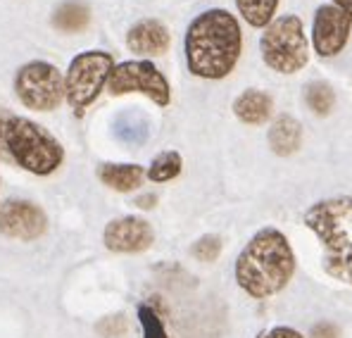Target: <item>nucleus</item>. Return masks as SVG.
I'll list each match as a JSON object with an SVG mask.
<instances>
[{"label":"nucleus","instance_id":"9b49d317","mask_svg":"<svg viewBox=\"0 0 352 338\" xmlns=\"http://www.w3.org/2000/svg\"><path fill=\"white\" fill-rule=\"evenodd\" d=\"M155 241V231L143 217H117V220L107 222L105 231H102V243L110 253L119 255H136L146 253Z\"/></svg>","mask_w":352,"mask_h":338},{"label":"nucleus","instance_id":"aec40b11","mask_svg":"<svg viewBox=\"0 0 352 338\" xmlns=\"http://www.w3.org/2000/svg\"><path fill=\"white\" fill-rule=\"evenodd\" d=\"M190 255H193L195 260H203V262H214L221 255V238L214 236V233L200 236L198 241L190 246Z\"/></svg>","mask_w":352,"mask_h":338},{"label":"nucleus","instance_id":"5701e85b","mask_svg":"<svg viewBox=\"0 0 352 338\" xmlns=\"http://www.w3.org/2000/svg\"><path fill=\"white\" fill-rule=\"evenodd\" d=\"M312 338H338V329L329 321H322L312 329Z\"/></svg>","mask_w":352,"mask_h":338},{"label":"nucleus","instance_id":"f03ea898","mask_svg":"<svg viewBox=\"0 0 352 338\" xmlns=\"http://www.w3.org/2000/svg\"><path fill=\"white\" fill-rule=\"evenodd\" d=\"M236 282L250 298L267 300L281 293L295 274V253L286 233L262 229L236 260Z\"/></svg>","mask_w":352,"mask_h":338},{"label":"nucleus","instance_id":"20e7f679","mask_svg":"<svg viewBox=\"0 0 352 338\" xmlns=\"http://www.w3.org/2000/svg\"><path fill=\"white\" fill-rule=\"evenodd\" d=\"M3 141L14 162L36 176L53 174L65 160L58 138L29 117H10L3 124Z\"/></svg>","mask_w":352,"mask_h":338},{"label":"nucleus","instance_id":"393cba45","mask_svg":"<svg viewBox=\"0 0 352 338\" xmlns=\"http://www.w3.org/2000/svg\"><path fill=\"white\" fill-rule=\"evenodd\" d=\"M331 5H338V8L352 10V0H331Z\"/></svg>","mask_w":352,"mask_h":338},{"label":"nucleus","instance_id":"39448f33","mask_svg":"<svg viewBox=\"0 0 352 338\" xmlns=\"http://www.w3.org/2000/svg\"><path fill=\"white\" fill-rule=\"evenodd\" d=\"M262 60L278 74H295L307 65L309 48L305 39L302 19L295 14L278 17L264 29L260 41Z\"/></svg>","mask_w":352,"mask_h":338},{"label":"nucleus","instance_id":"423d86ee","mask_svg":"<svg viewBox=\"0 0 352 338\" xmlns=\"http://www.w3.org/2000/svg\"><path fill=\"white\" fill-rule=\"evenodd\" d=\"M115 70V57L105 50H86L69 62L65 74V98L76 114H81L107 88Z\"/></svg>","mask_w":352,"mask_h":338},{"label":"nucleus","instance_id":"ddd939ff","mask_svg":"<svg viewBox=\"0 0 352 338\" xmlns=\"http://www.w3.org/2000/svg\"><path fill=\"white\" fill-rule=\"evenodd\" d=\"M272 110H274L272 96L260 91V88H248V91H243L234 101L236 117L241 119L243 124H250V127H257V124L267 122V119L272 117Z\"/></svg>","mask_w":352,"mask_h":338},{"label":"nucleus","instance_id":"dca6fc26","mask_svg":"<svg viewBox=\"0 0 352 338\" xmlns=\"http://www.w3.org/2000/svg\"><path fill=\"white\" fill-rule=\"evenodd\" d=\"M91 24V10L79 0H67L53 12V27L65 34H79Z\"/></svg>","mask_w":352,"mask_h":338},{"label":"nucleus","instance_id":"f257e3e1","mask_svg":"<svg viewBox=\"0 0 352 338\" xmlns=\"http://www.w3.org/2000/svg\"><path fill=\"white\" fill-rule=\"evenodd\" d=\"M186 65L200 79H224L234 72L243 48L241 24L221 8L200 12L186 29Z\"/></svg>","mask_w":352,"mask_h":338},{"label":"nucleus","instance_id":"7ed1b4c3","mask_svg":"<svg viewBox=\"0 0 352 338\" xmlns=\"http://www.w3.org/2000/svg\"><path fill=\"white\" fill-rule=\"evenodd\" d=\"M305 224L322 241L329 277L352 284V196H333L305 212Z\"/></svg>","mask_w":352,"mask_h":338},{"label":"nucleus","instance_id":"6ab92c4d","mask_svg":"<svg viewBox=\"0 0 352 338\" xmlns=\"http://www.w3.org/2000/svg\"><path fill=\"white\" fill-rule=\"evenodd\" d=\"M305 103L307 107L312 110L314 114H329L333 110V103H336V96H333V88H331L326 81H312L305 88Z\"/></svg>","mask_w":352,"mask_h":338},{"label":"nucleus","instance_id":"1a4fd4ad","mask_svg":"<svg viewBox=\"0 0 352 338\" xmlns=\"http://www.w3.org/2000/svg\"><path fill=\"white\" fill-rule=\"evenodd\" d=\"M352 31V10L338 5H322L314 12L312 22V43L317 55L333 57L345 48Z\"/></svg>","mask_w":352,"mask_h":338},{"label":"nucleus","instance_id":"4468645a","mask_svg":"<svg viewBox=\"0 0 352 338\" xmlns=\"http://www.w3.org/2000/svg\"><path fill=\"white\" fill-rule=\"evenodd\" d=\"M302 143V127L291 114H281L274 119V124L269 127V148L272 153H276L278 158H288Z\"/></svg>","mask_w":352,"mask_h":338},{"label":"nucleus","instance_id":"0eeeda50","mask_svg":"<svg viewBox=\"0 0 352 338\" xmlns=\"http://www.w3.org/2000/svg\"><path fill=\"white\" fill-rule=\"evenodd\" d=\"M14 93L29 110L53 112L65 98V76L50 62L31 60L14 74Z\"/></svg>","mask_w":352,"mask_h":338},{"label":"nucleus","instance_id":"f3484780","mask_svg":"<svg viewBox=\"0 0 352 338\" xmlns=\"http://www.w3.org/2000/svg\"><path fill=\"white\" fill-rule=\"evenodd\" d=\"M238 12L245 19L250 27L255 29H267L274 22V14H276L278 0H236Z\"/></svg>","mask_w":352,"mask_h":338},{"label":"nucleus","instance_id":"6e6552de","mask_svg":"<svg viewBox=\"0 0 352 338\" xmlns=\"http://www.w3.org/2000/svg\"><path fill=\"white\" fill-rule=\"evenodd\" d=\"M107 91L112 96L143 93L160 107H167L172 103V88H169L167 76L150 60H126L115 65L110 81H107Z\"/></svg>","mask_w":352,"mask_h":338},{"label":"nucleus","instance_id":"f8f14e48","mask_svg":"<svg viewBox=\"0 0 352 338\" xmlns=\"http://www.w3.org/2000/svg\"><path fill=\"white\" fill-rule=\"evenodd\" d=\"M172 43V34L160 19H141L126 34V48L133 55H162Z\"/></svg>","mask_w":352,"mask_h":338},{"label":"nucleus","instance_id":"a211bd4d","mask_svg":"<svg viewBox=\"0 0 352 338\" xmlns=\"http://www.w3.org/2000/svg\"><path fill=\"white\" fill-rule=\"evenodd\" d=\"M181 169H184L181 153H176V150H164L157 158H153L146 176L153 184H167V181H172L181 174Z\"/></svg>","mask_w":352,"mask_h":338},{"label":"nucleus","instance_id":"b1692460","mask_svg":"<svg viewBox=\"0 0 352 338\" xmlns=\"http://www.w3.org/2000/svg\"><path fill=\"white\" fill-rule=\"evenodd\" d=\"M136 205H138V207H153V205H155V196H143V198H138Z\"/></svg>","mask_w":352,"mask_h":338},{"label":"nucleus","instance_id":"2eb2a0df","mask_svg":"<svg viewBox=\"0 0 352 338\" xmlns=\"http://www.w3.org/2000/svg\"><path fill=\"white\" fill-rule=\"evenodd\" d=\"M98 179L112 191L119 193H129L136 191L146 179V169L141 165H129V162H105L98 169Z\"/></svg>","mask_w":352,"mask_h":338},{"label":"nucleus","instance_id":"4be33fe9","mask_svg":"<svg viewBox=\"0 0 352 338\" xmlns=\"http://www.w3.org/2000/svg\"><path fill=\"white\" fill-rule=\"evenodd\" d=\"M257 338H305L300 331L291 329V326H272V329L262 331Z\"/></svg>","mask_w":352,"mask_h":338},{"label":"nucleus","instance_id":"9d476101","mask_svg":"<svg viewBox=\"0 0 352 338\" xmlns=\"http://www.w3.org/2000/svg\"><path fill=\"white\" fill-rule=\"evenodd\" d=\"M48 229V217L31 200H5L0 205V233L14 241H36Z\"/></svg>","mask_w":352,"mask_h":338},{"label":"nucleus","instance_id":"412c9836","mask_svg":"<svg viewBox=\"0 0 352 338\" xmlns=\"http://www.w3.org/2000/svg\"><path fill=\"white\" fill-rule=\"evenodd\" d=\"M138 319H141V326H143V338H169L167 331H164L162 317L155 312V308L141 305V308H138Z\"/></svg>","mask_w":352,"mask_h":338}]
</instances>
